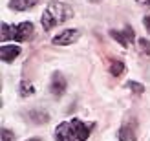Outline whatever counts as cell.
Masks as SVG:
<instances>
[{"label": "cell", "instance_id": "cell-1", "mask_svg": "<svg viewBox=\"0 0 150 141\" xmlns=\"http://www.w3.org/2000/svg\"><path fill=\"white\" fill-rule=\"evenodd\" d=\"M71 17H73L71 6H68L66 2H50L40 17V24L44 28V31H51L55 26L64 24Z\"/></svg>", "mask_w": 150, "mask_h": 141}, {"label": "cell", "instance_id": "cell-2", "mask_svg": "<svg viewBox=\"0 0 150 141\" xmlns=\"http://www.w3.org/2000/svg\"><path fill=\"white\" fill-rule=\"evenodd\" d=\"M33 24L31 22H20L17 26H9V24H2V40H17V42H24L29 40L33 35Z\"/></svg>", "mask_w": 150, "mask_h": 141}, {"label": "cell", "instance_id": "cell-3", "mask_svg": "<svg viewBox=\"0 0 150 141\" xmlns=\"http://www.w3.org/2000/svg\"><path fill=\"white\" fill-rule=\"evenodd\" d=\"M81 39V31L75 28H70V29H64V31H61L59 35H55L53 39H51V42L55 44V46H71V44H75Z\"/></svg>", "mask_w": 150, "mask_h": 141}, {"label": "cell", "instance_id": "cell-4", "mask_svg": "<svg viewBox=\"0 0 150 141\" xmlns=\"http://www.w3.org/2000/svg\"><path fill=\"white\" fill-rule=\"evenodd\" d=\"M117 139L119 141H136L137 139V125H136V117L132 119H125L121 128L117 132Z\"/></svg>", "mask_w": 150, "mask_h": 141}, {"label": "cell", "instance_id": "cell-5", "mask_svg": "<svg viewBox=\"0 0 150 141\" xmlns=\"http://www.w3.org/2000/svg\"><path fill=\"white\" fill-rule=\"evenodd\" d=\"M110 35H112V39L117 40L123 48H128L134 42V39H136V33H134V29L130 26H125L123 29H110Z\"/></svg>", "mask_w": 150, "mask_h": 141}, {"label": "cell", "instance_id": "cell-6", "mask_svg": "<svg viewBox=\"0 0 150 141\" xmlns=\"http://www.w3.org/2000/svg\"><path fill=\"white\" fill-rule=\"evenodd\" d=\"M66 88H68V83H66V79L61 72H53V75H51V81H50V92L53 97H62Z\"/></svg>", "mask_w": 150, "mask_h": 141}, {"label": "cell", "instance_id": "cell-7", "mask_svg": "<svg viewBox=\"0 0 150 141\" xmlns=\"http://www.w3.org/2000/svg\"><path fill=\"white\" fill-rule=\"evenodd\" d=\"M75 132L71 127V121H62L55 128V141H75Z\"/></svg>", "mask_w": 150, "mask_h": 141}, {"label": "cell", "instance_id": "cell-8", "mask_svg": "<svg viewBox=\"0 0 150 141\" xmlns=\"http://www.w3.org/2000/svg\"><path fill=\"white\" fill-rule=\"evenodd\" d=\"M71 127H73V132H75V137L77 141H86L92 134V128H93V123L92 125H86L84 121L77 119V117H73L71 119Z\"/></svg>", "mask_w": 150, "mask_h": 141}, {"label": "cell", "instance_id": "cell-9", "mask_svg": "<svg viewBox=\"0 0 150 141\" xmlns=\"http://www.w3.org/2000/svg\"><path fill=\"white\" fill-rule=\"evenodd\" d=\"M20 51H22V48L17 46V44H4V46H0V61L13 62L20 55Z\"/></svg>", "mask_w": 150, "mask_h": 141}, {"label": "cell", "instance_id": "cell-10", "mask_svg": "<svg viewBox=\"0 0 150 141\" xmlns=\"http://www.w3.org/2000/svg\"><path fill=\"white\" fill-rule=\"evenodd\" d=\"M39 4V0H9V9L13 11H28Z\"/></svg>", "mask_w": 150, "mask_h": 141}, {"label": "cell", "instance_id": "cell-11", "mask_svg": "<svg viewBox=\"0 0 150 141\" xmlns=\"http://www.w3.org/2000/svg\"><path fill=\"white\" fill-rule=\"evenodd\" d=\"M28 117L35 125H42V123H46L50 119V114L46 112V110H42V108H33V110H29V112H28Z\"/></svg>", "mask_w": 150, "mask_h": 141}, {"label": "cell", "instance_id": "cell-12", "mask_svg": "<svg viewBox=\"0 0 150 141\" xmlns=\"http://www.w3.org/2000/svg\"><path fill=\"white\" fill-rule=\"evenodd\" d=\"M18 94H20V97H29V95H33L35 94V84L29 83V81H20Z\"/></svg>", "mask_w": 150, "mask_h": 141}, {"label": "cell", "instance_id": "cell-13", "mask_svg": "<svg viewBox=\"0 0 150 141\" xmlns=\"http://www.w3.org/2000/svg\"><path fill=\"white\" fill-rule=\"evenodd\" d=\"M110 73L114 77L123 75V73H125V62L123 61H112V64H110Z\"/></svg>", "mask_w": 150, "mask_h": 141}, {"label": "cell", "instance_id": "cell-14", "mask_svg": "<svg viewBox=\"0 0 150 141\" xmlns=\"http://www.w3.org/2000/svg\"><path fill=\"white\" fill-rule=\"evenodd\" d=\"M126 88L132 90V94H136V95L145 94V86L141 84V83H136V81H128V83H126Z\"/></svg>", "mask_w": 150, "mask_h": 141}, {"label": "cell", "instance_id": "cell-15", "mask_svg": "<svg viewBox=\"0 0 150 141\" xmlns=\"http://www.w3.org/2000/svg\"><path fill=\"white\" fill-rule=\"evenodd\" d=\"M137 44H139V51H141V53L150 57V40H146L145 37H143V39L137 40Z\"/></svg>", "mask_w": 150, "mask_h": 141}, {"label": "cell", "instance_id": "cell-16", "mask_svg": "<svg viewBox=\"0 0 150 141\" xmlns=\"http://www.w3.org/2000/svg\"><path fill=\"white\" fill-rule=\"evenodd\" d=\"M13 139H15V134L11 130H7V128L0 130V141H13Z\"/></svg>", "mask_w": 150, "mask_h": 141}, {"label": "cell", "instance_id": "cell-17", "mask_svg": "<svg viewBox=\"0 0 150 141\" xmlns=\"http://www.w3.org/2000/svg\"><path fill=\"white\" fill-rule=\"evenodd\" d=\"M143 26L146 28V31L150 33V15H146V17L143 18Z\"/></svg>", "mask_w": 150, "mask_h": 141}, {"label": "cell", "instance_id": "cell-18", "mask_svg": "<svg viewBox=\"0 0 150 141\" xmlns=\"http://www.w3.org/2000/svg\"><path fill=\"white\" fill-rule=\"evenodd\" d=\"M136 2L139 6H145V7H148V9H150V0H136Z\"/></svg>", "mask_w": 150, "mask_h": 141}, {"label": "cell", "instance_id": "cell-19", "mask_svg": "<svg viewBox=\"0 0 150 141\" xmlns=\"http://www.w3.org/2000/svg\"><path fill=\"white\" fill-rule=\"evenodd\" d=\"M26 141H42V137H29V139H26Z\"/></svg>", "mask_w": 150, "mask_h": 141}, {"label": "cell", "instance_id": "cell-20", "mask_svg": "<svg viewBox=\"0 0 150 141\" xmlns=\"http://www.w3.org/2000/svg\"><path fill=\"white\" fill-rule=\"evenodd\" d=\"M90 4H99V2H103V0H88Z\"/></svg>", "mask_w": 150, "mask_h": 141}]
</instances>
